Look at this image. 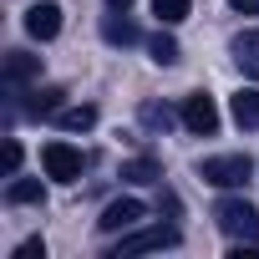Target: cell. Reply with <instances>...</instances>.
I'll return each instance as SVG.
<instances>
[{
  "instance_id": "52a82bcc",
  "label": "cell",
  "mask_w": 259,
  "mask_h": 259,
  "mask_svg": "<svg viewBox=\"0 0 259 259\" xmlns=\"http://www.w3.org/2000/svg\"><path fill=\"white\" fill-rule=\"evenodd\" d=\"M26 31H31L36 41H56V31H61V6H51V0H36V6L26 11Z\"/></svg>"
},
{
  "instance_id": "e0dca14e",
  "label": "cell",
  "mask_w": 259,
  "mask_h": 259,
  "mask_svg": "<svg viewBox=\"0 0 259 259\" xmlns=\"http://www.w3.org/2000/svg\"><path fill=\"white\" fill-rule=\"evenodd\" d=\"M148 51H153V61H158V66H173V61L183 56V51H178V41H173V36H163V31L148 41Z\"/></svg>"
},
{
  "instance_id": "d6986e66",
  "label": "cell",
  "mask_w": 259,
  "mask_h": 259,
  "mask_svg": "<svg viewBox=\"0 0 259 259\" xmlns=\"http://www.w3.org/2000/svg\"><path fill=\"white\" fill-rule=\"evenodd\" d=\"M0 168H6V178H16V168H21V143H6V153H0Z\"/></svg>"
},
{
  "instance_id": "44dd1931",
  "label": "cell",
  "mask_w": 259,
  "mask_h": 259,
  "mask_svg": "<svg viewBox=\"0 0 259 259\" xmlns=\"http://www.w3.org/2000/svg\"><path fill=\"white\" fill-rule=\"evenodd\" d=\"M229 6H234L239 16H259V0H229Z\"/></svg>"
},
{
  "instance_id": "7a4b0ae2",
  "label": "cell",
  "mask_w": 259,
  "mask_h": 259,
  "mask_svg": "<svg viewBox=\"0 0 259 259\" xmlns=\"http://www.w3.org/2000/svg\"><path fill=\"white\" fill-rule=\"evenodd\" d=\"M198 178L213 183V188H244L254 178V158L249 153H224V158H203L198 163Z\"/></svg>"
},
{
  "instance_id": "3957f363",
  "label": "cell",
  "mask_w": 259,
  "mask_h": 259,
  "mask_svg": "<svg viewBox=\"0 0 259 259\" xmlns=\"http://www.w3.org/2000/svg\"><path fill=\"white\" fill-rule=\"evenodd\" d=\"M183 234L173 229V224H158V229H127L122 239H117V259H133V254H153V249H173Z\"/></svg>"
},
{
  "instance_id": "ffe728a7",
  "label": "cell",
  "mask_w": 259,
  "mask_h": 259,
  "mask_svg": "<svg viewBox=\"0 0 259 259\" xmlns=\"http://www.w3.org/2000/svg\"><path fill=\"white\" fill-rule=\"evenodd\" d=\"M16 259H46V244H41V239H26V244L16 249Z\"/></svg>"
},
{
  "instance_id": "5bb4252c",
  "label": "cell",
  "mask_w": 259,
  "mask_h": 259,
  "mask_svg": "<svg viewBox=\"0 0 259 259\" xmlns=\"http://www.w3.org/2000/svg\"><path fill=\"white\" fill-rule=\"evenodd\" d=\"M102 36H107L112 46H133V41H138V26L127 21V16H107V21H102Z\"/></svg>"
},
{
  "instance_id": "2e32d148",
  "label": "cell",
  "mask_w": 259,
  "mask_h": 259,
  "mask_svg": "<svg viewBox=\"0 0 259 259\" xmlns=\"http://www.w3.org/2000/svg\"><path fill=\"white\" fill-rule=\"evenodd\" d=\"M188 11H193V0H153L158 26H178V21H188Z\"/></svg>"
},
{
  "instance_id": "ac0fdd59",
  "label": "cell",
  "mask_w": 259,
  "mask_h": 259,
  "mask_svg": "<svg viewBox=\"0 0 259 259\" xmlns=\"http://www.w3.org/2000/svg\"><path fill=\"white\" fill-rule=\"evenodd\" d=\"M143 122H148V127H168V122H173V112H168V107H158V102H148V107H143Z\"/></svg>"
},
{
  "instance_id": "30bf717a",
  "label": "cell",
  "mask_w": 259,
  "mask_h": 259,
  "mask_svg": "<svg viewBox=\"0 0 259 259\" xmlns=\"http://www.w3.org/2000/svg\"><path fill=\"white\" fill-rule=\"evenodd\" d=\"M61 107H66V87H36L26 102V112H36V117H56Z\"/></svg>"
},
{
  "instance_id": "8fae6325",
  "label": "cell",
  "mask_w": 259,
  "mask_h": 259,
  "mask_svg": "<svg viewBox=\"0 0 259 259\" xmlns=\"http://www.w3.org/2000/svg\"><path fill=\"white\" fill-rule=\"evenodd\" d=\"M234 61L244 66V76H254V81H259V31L234 36Z\"/></svg>"
},
{
  "instance_id": "7402d4cb",
  "label": "cell",
  "mask_w": 259,
  "mask_h": 259,
  "mask_svg": "<svg viewBox=\"0 0 259 259\" xmlns=\"http://www.w3.org/2000/svg\"><path fill=\"white\" fill-rule=\"evenodd\" d=\"M107 6H112V11H127V6H133V0H107Z\"/></svg>"
},
{
  "instance_id": "8992f818",
  "label": "cell",
  "mask_w": 259,
  "mask_h": 259,
  "mask_svg": "<svg viewBox=\"0 0 259 259\" xmlns=\"http://www.w3.org/2000/svg\"><path fill=\"white\" fill-rule=\"evenodd\" d=\"M183 127H188L193 138H213V133H219V107H213V97H203V92L183 97Z\"/></svg>"
},
{
  "instance_id": "5b68a950",
  "label": "cell",
  "mask_w": 259,
  "mask_h": 259,
  "mask_svg": "<svg viewBox=\"0 0 259 259\" xmlns=\"http://www.w3.org/2000/svg\"><path fill=\"white\" fill-rule=\"evenodd\" d=\"M143 219H148V203H143V198H117V203L102 208L97 229H102V234H127V229H138Z\"/></svg>"
},
{
  "instance_id": "9c48e42d",
  "label": "cell",
  "mask_w": 259,
  "mask_h": 259,
  "mask_svg": "<svg viewBox=\"0 0 259 259\" xmlns=\"http://www.w3.org/2000/svg\"><path fill=\"white\" fill-rule=\"evenodd\" d=\"M41 76V61L31 51H6V87H21V81H36Z\"/></svg>"
},
{
  "instance_id": "9a60e30c",
  "label": "cell",
  "mask_w": 259,
  "mask_h": 259,
  "mask_svg": "<svg viewBox=\"0 0 259 259\" xmlns=\"http://www.w3.org/2000/svg\"><path fill=\"white\" fill-rule=\"evenodd\" d=\"M92 122H97V107H61L56 112V127H66V133H87Z\"/></svg>"
},
{
  "instance_id": "ba28073f",
  "label": "cell",
  "mask_w": 259,
  "mask_h": 259,
  "mask_svg": "<svg viewBox=\"0 0 259 259\" xmlns=\"http://www.w3.org/2000/svg\"><path fill=\"white\" fill-rule=\"evenodd\" d=\"M229 112H234V122L244 133H259V87H239L229 97Z\"/></svg>"
},
{
  "instance_id": "4fadbf2b",
  "label": "cell",
  "mask_w": 259,
  "mask_h": 259,
  "mask_svg": "<svg viewBox=\"0 0 259 259\" xmlns=\"http://www.w3.org/2000/svg\"><path fill=\"white\" fill-rule=\"evenodd\" d=\"M6 203H46V188H41V178H16V183L6 188Z\"/></svg>"
},
{
  "instance_id": "6da1fadb",
  "label": "cell",
  "mask_w": 259,
  "mask_h": 259,
  "mask_svg": "<svg viewBox=\"0 0 259 259\" xmlns=\"http://www.w3.org/2000/svg\"><path fill=\"white\" fill-rule=\"evenodd\" d=\"M213 224H219L229 239H244V244L259 249V208H254V203H244V198H219V203H213Z\"/></svg>"
},
{
  "instance_id": "7c38bea8",
  "label": "cell",
  "mask_w": 259,
  "mask_h": 259,
  "mask_svg": "<svg viewBox=\"0 0 259 259\" xmlns=\"http://www.w3.org/2000/svg\"><path fill=\"white\" fill-rule=\"evenodd\" d=\"M122 178L127 183H163V163L158 158H127L122 163Z\"/></svg>"
},
{
  "instance_id": "277c9868",
  "label": "cell",
  "mask_w": 259,
  "mask_h": 259,
  "mask_svg": "<svg viewBox=\"0 0 259 259\" xmlns=\"http://www.w3.org/2000/svg\"><path fill=\"white\" fill-rule=\"evenodd\" d=\"M41 168H46V178H56V183H76L81 178V168H87V158H81V148H71V143H46L41 148Z\"/></svg>"
}]
</instances>
